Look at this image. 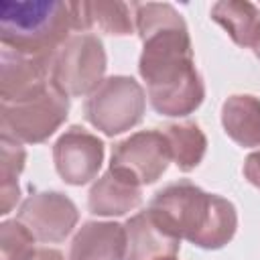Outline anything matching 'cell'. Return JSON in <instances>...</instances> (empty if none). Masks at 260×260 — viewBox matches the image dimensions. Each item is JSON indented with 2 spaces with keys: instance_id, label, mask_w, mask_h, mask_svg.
Here are the masks:
<instances>
[{
  "instance_id": "cell-1",
  "label": "cell",
  "mask_w": 260,
  "mask_h": 260,
  "mask_svg": "<svg viewBox=\"0 0 260 260\" xmlns=\"http://www.w3.org/2000/svg\"><path fill=\"white\" fill-rule=\"evenodd\" d=\"M130 8L142 41L138 73L146 81L150 106L169 118L193 114L205 98V85L195 67L185 18L167 2H134Z\"/></svg>"
},
{
  "instance_id": "cell-2",
  "label": "cell",
  "mask_w": 260,
  "mask_h": 260,
  "mask_svg": "<svg viewBox=\"0 0 260 260\" xmlns=\"http://www.w3.org/2000/svg\"><path fill=\"white\" fill-rule=\"evenodd\" d=\"M148 209L169 234L203 250L223 248L238 230L234 203L203 191L187 179L156 191Z\"/></svg>"
},
{
  "instance_id": "cell-3",
  "label": "cell",
  "mask_w": 260,
  "mask_h": 260,
  "mask_svg": "<svg viewBox=\"0 0 260 260\" xmlns=\"http://www.w3.org/2000/svg\"><path fill=\"white\" fill-rule=\"evenodd\" d=\"M73 16L61 0H2L0 43L24 55L53 57L71 37Z\"/></svg>"
},
{
  "instance_id": "cell-4",
  "label": "cell",
  "mask_w": 260,
  "mask_h": 260,
  "mask_svg": "<svg viewBox=\"0 0 260 260\" xmlns=\"http://www.w3.org/2000/svg\"><path fill=\"white\" fill-rule=\"evenodd\" d=\"M108 67L106 49L91 32L71 35L53 57L51 83L67 98L93 93L104 81Z\"/></svg>"
},
{
  "instance_id": "cell-5",
  "label": "cell",
  "mask_w": 260,
  "mask_h": 260,
  "mask_svg": "<svg viewBox=\"0 0 260 260\" xmlns=\"http://www.w3.org/2000/svg\"><path fill=\"white\" fill-rule=\"evenodd\" d=\"M144 110V89L128 75L106 77L83 106L85 120L106 136H118L140 124Z\"/></svg>"
},
{
  "instance_id": "cell-6",
  "label": "cell",
  "mask_w": 260,
  "mask_h": 260,
  "mask_svg": "<svg viewBox=\"0 0 260 260\" xmlns=\"http://www.w3.org/2000/svg\"><path fill=\"white\" fill-rule=\"evenodd\" d=\"M67 116L69 98L51 83V87L37 98L0 104V130L18 142L39 144L51 138Z\"/></svg>"
},
{
  "instance_id": "cell-7",
  "label": "cell",
  "mask_w": 260,
  "mask_h": 260,
  "mask_svg": "<svg viewBox=\"0 0 260 260\" xmlns=\"http://www.w3.org/2000/svg\"><path fill=\"white\" fill-rule=\"evenodd\" d=\"M171 144L162 130H140L112 146L110 169L136 185L156 183L171 162Z\"/></svg>"
},
{
  "instance_id": "cell-8",
  "label": "cell",
  "mask_w": 260,
  "mask_h": 260,
  "mask_svg": "<svg viewBox=\"0 0 260 260\" xmlns=\"http://www.w3.org/2000/svg\"><path fill=\"white\" fill-rule=\"evenodd\" d=\"M16 219L39 242H63L79 221L77 205L61 191H35L18 207Z\"/></svg>"
},
{
  "instance_id": "cell-9",
  "label": "cell",
  "mask_w": 260,
  "mask_h": 260,
  "mask_svg": "<svg viewBox=\"0 0 260 260\" xmlns=\"http://www.w3.org/2000/svg\"><path fill=\"white\" fill-rule=\"evenodd\" d=\"M106 154L102 138L83 126H69L53 144V160L59 177L67 185L81 187L98 177Z\"/></svg>"
},
{
  "instance_id": "cell-10",
  "label": "cell",
  "mask_w": 260,
  "mask_h": 260,
  "mask_svg": "<svg viewBox=\"0 0 260 260\" xmlns=\"http://www.w3.org/2000/svg\"><path fill=\"white\" fill-rule=\"evenodd\" d=\"M55 57V55H53ZM53 57L0 51V104H16L41 95L51 87Z\"/></svg>"
},
{
  "instance_id": "cell-11",
  "label": "cell",
  "mask_w": 260,
  "mask_h": 260,
  "mask_svg": "<svg viewBox=\"0 0 260 260\" xmlns=\"http://www.w3.org/2000/svg\"><path fill=\"white\" fill-rule=\"evenodd\" d=\"M126 256L124 260H165L177 256L181 240L169 234L146 207L124 223Z\"/></svg>"
},
{
  "instance_id": "cell-12",
  "label": "cell",
  "mask_w": 260,
  "mask_h": 260,
  "mask_svg": "<svg viewBox=\"0 0 260 260\" xmlns=\"http://www.w3.org/2000/svg\"><path fill=\"white\" fill-rule=\"evenodd\" d=\"M126 230L118 221H85L71 240L69 260H124Z\"/></svg>"
},
{
  "instance_id": "cell-13",
  "label": "cell",
  "mask_w": 260,
  "mask_h": 260,
  "mask_svg": "<svg viewBox=\"0 0 260 260\" xmlns=\"http://www.w3.org/2000/svg\"><path fill=\"white\" fill-rule=\"evenodd\" d=\"M73 16V30L87 32L98 28L106 35L126 37L134 32V16L130 6L120 0H77L69 2Z\"/></svg>"
},
{
  "instance_id": "cell-14",
  "label": "cell",
  "mask_w": 260,
  "mask_h": 260,
  "mask_svg": "<svg viewBox=\"0 0 260 260\" xmlns=\"http://www.w3.org/2000/svg\"><path fill=\"white\" fill-rule=\"evenodd\" d=\"M142 203L140 185L122 177L120 173L108 169L89 189L87 207L93 215L118 217L136 209Z\"/></svg>"
},
{
  "instance_id": "cell-15",
  "label": "cell",
  "mask_w": 260,
  "mask_h": 260,
  "mask_svg": "<svg viewBox=\"0 0 260 260\" xmlns=\"http://www.w3.org/2000/svg\"><path fill=\"white\" fill-rule=\"evenodd\" d=\"M221 126L240 146H260V100L250 93L230 95L221 106Z\"/></svg>"
},
{
  "instance_id": "cell-16",
  "label": "cell",
  "mask_w": 260,
  "mask_h": 260,
  "mask_svg": "<svg viewBox=\"0 0 260 260\" xmlns=\"http://www.w3.org/2000/svg\"><path fill=\"white\" fill-rule=\"evenodd\" d=\"M211 18L238 47H252L260 26V8L244 0H221L211 6Z\"/></svg>"
},
{
  "instance_id": "cell-17",
  "label": "cell",
  "mask_w": 260,
  "mask_h": 260,
  "mask_svg": "<svg viewBox=\"0 0 260 260\" xmlns=\"http://www.w3.org/2000/svg\"><path fill=\"white\" fill-rule=\"evenodd\" d=\"M165 136L169 138L171 144V156L177 165L179 171L189 173L205 156L207 150V138L199 124L195 122H177V124H167L162 128Z\"/></svg>"
},
{
  "instance_id": "cell-18",
  "label": "cell",
  "mask_w": 260,
  "mask_h": 260,
  "mask_svg": "<svg viewBox=\"0 0 260 260\" xmlns=\"http://www.w3.org/2000/svg\"><path fill=\"white\" fill-rule=\"evenodd\" d=\"M26 152L22 142L0 134V213L8 215L20 199L18 177L24 171Z\"/></svg>"
},
{
  "instance_id": "cell-19",
  "label": "cell",
  "mask_w": 260,
  "mask_h": 260,
  "mask_svg": "<svg viewBox=\"0 0 260 260\" xmlns=\"http://www.w3.org/2000/svg\"><path fill=\"white\" fill-rule=\"evenodd\" d=\"M0 250L2 260H32L37 254L35 236L18 219H4L0 223Z\"/></svg>"
},
{
  "instance_id": "cell-20",
  "label": "cell",
  "mask_w": 260,
  "mask_h": 260,
  "mask_svg": "<svg viewBox=\"0 0 260 260\" xmlns=\"http://www.w3.org/2000/svg\"><path fill=\"white\" fill-rule=\"evenodd\" d=\"M244 177L248 179V183H252L254 187L260 189V150H254L246 156L244 160Z\"/></svg>"
},
{
  "instance_id": "cell-21",
  "label": "cell",
  "mask_w": 260,
  "mask_h": 260,
  "mask_svg": "<svg viewBox=\"0 0 260 260\" xmlns=\"http://www.w3.org/2000/svg\"><path fill=\"white\" fill-rule=\"evenodd\" d=\"M32 260H65L63 254L55 248H39Z\"/></svg>"
},
{
  "instance_id": "cell-22",
  "label": "cell",
  "mask_w": 260,
  "mask_h": 260,
  "mask_svg": "<svg viewBox=\"0 0 260 260\" xmlns=\"http://www.w3.org/2000/svg\"><path fill=\"white\" fill-rule=\"evenodd\" d=\"M252 51H254V55L260 59V26H258V32H256V37H254V43H252Z\"/></svg>"
},
{
  "instance_id": "cell-23",
  "label": "cell",
  "mask_w": 260,
  "mask_h": 260,
  "mask_svg": "<svg viewBox=\"0 0 260 260\" xmlns=\"http://www.w3.org/2000/svg\"><path fill=\"white\" fill-rule=\"evenodd\" d=\"M165 260H177V258H175V256H173V258H165Z\"/></svg>"
}]
</instances>
